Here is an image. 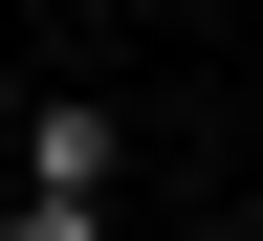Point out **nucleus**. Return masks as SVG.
Instances as JSON below:
<instances>
[{
  "label": "nucleus",
  "instance_id": "1",
  "mask_svg": "<svg viewBox=\"0 0 263 241\" xmlns=\"http://www.w3.org/2000/svg\"><path fill=\"white\" fill-rule=\"evenodd\" d=\"M22 197H132V110L110 88H44L22 110Z\"/></svg>",
  "mask_w": 263,
  "mask_h": 241
},
{
  "label": "nucleus",
  "instance_id": "2",
  "mask_svg": "<svg viewBox=\"0 0 263 241\" xmlns=\"http://www.w3.org/2000/svg\"><path fill=\"white\" fill-rule=\"evenodd\" d=\"M0 241H132L110 197H0Z\"/></svg>",
  "mask_w": 263,
  "mask_h": 241
}]
</instances>
